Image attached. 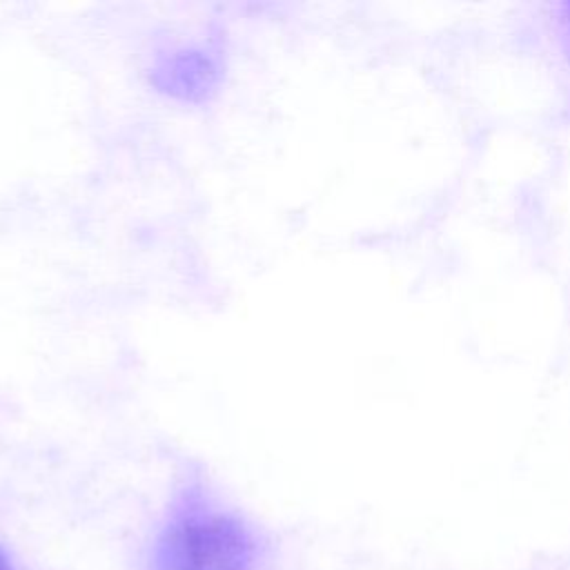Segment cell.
I'll use <instances>...</instances> for the list:
<instances>
[{
    "instance_id": "1",
    "label": "cell",
    "mask_w": 570,
    "mask_h": 570,
    "mask_svg": "<svg viewBox=\"0 0 570 570\" xmlns=\"http://www.w3.org/2000/svg\"><path fill=\"white\" fill-rule=\"evenodd\" d=\"M145 570H267V554L258 530L187 472L154 530Z\"/></svg>"
},
{
    "instance_id": "2",
    "label": "cell",
    "mask_w": 570,
    "mask_h": 570,
    "mask_svg": "<svg viewBox=\"0 0 570 570\" xmlns=\"http://www.w3.org/2000/svg\"><path fill=\"white\" fill-rule=\"evenodd\" d=\"M0 570H16V563L11 561L9 552L0 546Z\"/></svg>"
},
{
    "instance_id": "3",
    "label": "cell",
    "mask_w": 570,
    "mask_h": 570,
    "mask_svg": "<svg viewBox=\"0 0 570 570\" xmlns=\"http://www.w3.org/2000/svg\"><path fill=\"white\" fill-rule=\"evenodd\" d=\"M561 22H563V29H566V38L570 40V4H566V11L561 16Z\"/></svg>"
}]
</instances>
